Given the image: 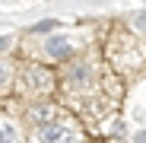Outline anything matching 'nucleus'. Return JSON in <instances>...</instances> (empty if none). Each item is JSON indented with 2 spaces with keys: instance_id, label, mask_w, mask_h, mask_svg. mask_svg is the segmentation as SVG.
I'll return each mask as SVG.
<instances>
[{
  "instance_id": "7ed1b4c3",
  "label": "nucleus",
  "mask_w": 146,
  "mask_h": 143,
  "mask_svg": "<svg viewBox=\"0 0 146 143\" xmlns=\"http://www.w3.org/2000/svg\"><path fill=\"white\" fill-rule=\"evenodd\" d=\"M26 83H29V89H48V86H51V76H48L44 70L32 67L29 73H26Z\"/></svg>"
},
{
  "instance_id": "6e6552de",
  "label": "nucleus",
  "mask_w": 146,
  "mask_h": 143,
  "mask_svg": "<svg viewBox=\"0 0 146 143\" xmlns=\"http://www.w3.org/2000/svg\"><path fill=\"white\" fill-rule=\"evenodd\" d=\"M10 45H13L10 38H0V51H10Z\"/></svg>"
},
{
  "instance_id": "0eeeda50",
  "label": "nucleus",
  "mask_w": 146,
  "mask_h": 143,
  "mask_svg": "<svg viewBox=\"0 0 146 143\" xmlns=\"http://www.w3.org/2000/svg\"><path fill=\"white\" fill-rule=\"evenodd\" d=\"M10 76H13V73H10V67L0 61V86H7V83H10Z\"/></svg>"
},
{
  "instance_id": "423d86ee",
  "label": "nucleus",
  "mask_w": 146,
  "mask_h": 143,
  "mask_svg": "<svg viewBox=\"0 0 146 143\" xmlns=\"http://www.w3.org/2000/svg\"><path fill=\"white\" fill-rule=\"evenodd\" d=\"M80 80H89V67H86V64L73 70V83H80Z\"/></svg>"
},
{
  "instance_id": "20e7f679",
  "label": "nucleus",
  "mask_w": 146,
  "mask_h": 143,
  "mask_svg": "<svg viewBox=\"0 0 146 143\" xmlns=\"http://www.w3.org/2000/svg\"><path fill=\"white\" fill-rule=\"evenodd\" d=\"M13 140H19L16 124H13V121H7V118H0V143H13Z\"/></svg>"
},
{
  "instance_id": "f257e3e1",
  "label": "nucleus",
  "mask_w": 146,
  "mask_h": 143,
  "mask_svg": "<svg viewBox=\"0 0 146 143\" xmlns=\"http://www.w3.org/2000/svg\"><path fill=\"white\" fill-rule=\"evenodd\" d=\"M41 140H48V143H57V140H80V134L70 130V127H60V124H48V127L41 130Z\"/></svg>"
},
{
  "instance_id": "f03ea898",
  "label": "nucleus",
  "mask_w": 146,
  "mask_h": 143,
  "mask_svg": "<svg viewBox=\"0 0 146 143\" xmlns=\"http://www.w3.org/2000/svg\"><path fill=\"white\" fill-rule=\"evenodd\" d=\"M44 48H48L51 57H70V41L64 35H51V38L44 41Z\"/></svg>"
},
{
  "instance_id": "39448f33",
  "label": "nucleus",
  "mask_w": 146,
  "mask_h": 143,
  "mask_svg": "<svg viewBox=\"0 0 146 143\" xmlns=\"http://www.w3.org/2000/svg\"><path fill=\"white\" fill-rule=\"evenodd\" d=\"M32 118L35 121H41V124H48L54 118V108H48V105H41V108H32Z\"/></svg>"
}]
</instances>
